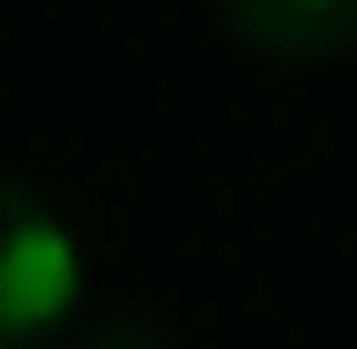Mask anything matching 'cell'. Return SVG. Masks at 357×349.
Here are the masks:
<instances>
[{"mask_svg": "<svg viewBox=\"0 0 357 349\" xmlns=\"http://www.w3.org/2000/svg\"><path fill=\"white\" fill-rule=\"evenodd\" d=\"M79 349H167V341L151 334V325H103V334H88Z\"/></svg>", "mask_w": 357, "mask_h": 349, "instance_id": "3957f363", "label": "cell"}, {"mask_svg": "<svg viewBox=\"0 0 357 349\" xmlns=\"http://www.w3.org/2000/svg\"><path fill=\"white\" fill-rule=\"evenodd\" d=\"M79 302V246L48 199L0 175V349H40Z\"/></svg>", "mask_w": 357, "mask_h": 349, "instance_id": "6da1fadb", "label": "cell"}, {"mask_svg": "<svg viewBox=\"0 0 357 349\" xmlns=\"http://www.w3.org/2000/svg\"><path fill=\"white\" fill-rule=\"evenodd\" d=\"M222 24L262 56L310 64L357 48V0H222Z\"/></svg>", "mask_w": 357, "mask_h": 349, "instance_id": "7a4b0ae2", "label": "cell"}]
</instances>
